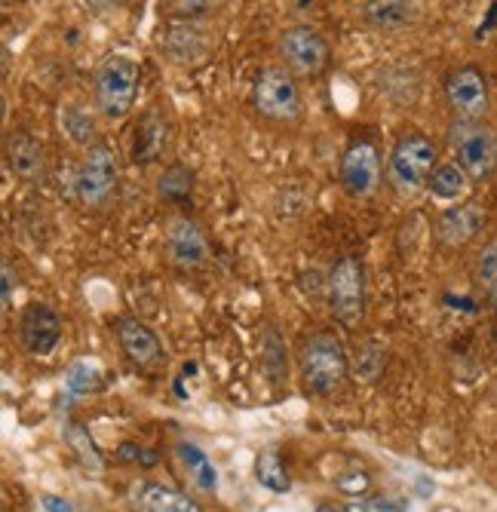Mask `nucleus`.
Masks as SVG:
<instances>
[{
  "label": "nucleus",
  "mask_w": 497,
  "mask_h": 512,
  "mask_svg": "<svg viewBox=\"0 0 497 512\" xmlns=\"http://www.w3.org/2000/svg\"><path fill=\"white\" fill-rule=\"evenodd\" d=\"M445 102L458 120H485L491 108L488 80L476 65H461L445 77Z\"/></svg>",
  "instance_id": "10"
},
{
  "label": "nucleus",
  "mask_w": 497,
  "mask_h": 512,
  "mask_svg": "<svg viewBox=\"0 0 497 512\" xmlns=\"http://www.w3.org/2000/svg\"><path fill=\"white\" fill-rule=\"evenodd\" d=\"M19 338L31 356H50L62 341V316L50 304L31 301L19 316Z\"/></svg>",
  "instance_id": "12"
},
{
  "label": "nucleus",
  "mask_w": 497,
  "mask_h": 512,
  "mask_svg": "<svg viewBox=\"0 0 497 512\" xmlns=\"http://www.w3.org/2000/svg\"><path fill=\"white\" fill-rule=\"evenodd\" d=\"M316 512H344V509H338L335 503H320V506H316Z\"/></svg>",
  "instance_id": "37"
},
{
  "label": "nucleus",
  "mask_w": 497,
  "mask_h": 512,
  "mask_svg": "<svg viewBox=\"0 0 497 512\" xmlns=\"http://www.w3.org/2000/svg\"><path fill=\"white\" fill-rule=\"evenodd\" d=\"M65 442L71 445V451L86 463V467L93 470H102V457H99V448L89 439V433H83L80 427H65Z\"/></svg>",
  "instance_id": "28"
},
{
  "label": "nucleus",
  "mask_w": 497,
  "mask_h": 512,
  "mask_svg": "<svg viewBox=\"0 0 497 512\" xmlns=\"http://www.w3.org/2000/svg\"><path fill=\"white\" fill-rule=\"evenodd\" d=\"M139 454H142V448L139 445H132V442H123L120 445V460H126V463H139Z\"/></svg>",
  "instance_id": "34"
},
{
  "label": "nucleus",
  "mask_w": 497,
  "mask_h": 512,
  "mask_svg": "<svg viewBox=\"0 0 497 512\" xmlns=\"http://www.w3.org/2000/svg\"><path fill=\"white\" fill-rule=\"evenodd\" d=\"M329 307L332 316L347 329L366 319V267L356 255L335 261L329 273Z\"/></svg>",
  "instance_id": "7"
},
{
  "label": "nucleus",
  "mask_w": 497,
  "mask_h": 512,
  "mask_svg": "<svg viewBox=\"0 0 497 512\" xmlns=\"http://www.w3.org/2000/svg\"><path fill=\"white\" fill-rule=\"evenodd\" d=\"M482 224H485L482 209L473 206V203H464V206H451V209H445L439 215L436 234H439V240L445 246H464V243H470L479 234Z\"/></svg>",
  "instance_id": "17"
},
{
  "label": "nucleus",
  "mask_w": 497,
  "mask_h": 512,
  "mask_svg": "<svg viewBox=\"0 0 497 512\" xmlns=\"http://www.w3.org/2000/svg\"><path fill=\"white\" fill-rule=\"evenodd\" d=\"M135 506L142 512H203L200 503H194L188 494L175 491V488H166V485H157V482H145L135 494Z\"/></svg>",
  "instance_id": "19"
},
{
  "label": "nucleus",
  "mask_w": 497,
  "mask_h": 512,
  "mask_svg": "<svg viewBox=\"0 0 497 512\" xmlns=\"http://www.w3.org/2000/svg\"><path fill=\"white\" fill-rule=\"evenodd\" d=\"M476 273H479V283L485 289V298H488L491 310L497 313V243H491V246L482 249L479 264H476Z\"/></svg>",
  "instance_id": "26"
},
{
  "label": "nucleus",
  "mask_w": 497,
  "mask_h": 512,
  "mask_svg": "<svg viewBox=\"0 0 497 512\" xmlns=\"http://www.w3.org/2000/svg\"><path fill=\"white\" fill-rule=\"evenodd\" d=\"M344 512H375V506L366 503V500H359V497H353V503H347Z\"/></svg>",
  "instance_id": "35"
},
{
  "label": "nucleus",
  "mask_w": 497,
  "mask_h": 512,
  "mask_svg": "<svg viewBox=\"0 0 497 512\" xmlns=\"http://www.w3.org/2000/svg\"><path fill=\"white\" fill-rule=\"evenodd\" d=\"M139 463L142 467H157V451H151V448H142V454H139Z\"/></svg>",
  "instance_id": "36"
},
{
  "label": "nucleus",
  "mask_w": 497,
  "mask_h": 512,
  "mask_svg": "<svg viewBox=\"0 0 497 512\" xmlns=\"http://www.w3.org/2000/svg\"><path fill=\"white\" fill-rule=\"evenodd\" d=\"M209 7V0H169V13L178 16V19H194V16H203Z\"/></svg>",
  "instance_id": "30"
},
{
  "label": "nucleus",
  "mask_w": 497,
  "mask_h": 512,
  "mask_svg": "<svg viewBox=\"0 0 497 512\" xmlns=\"http://www.w3.org/2000/svg\"><path fill=\"white\" fill-rule=\"evenodd\" d=\"M139 80H142L139 62H132L129 56L114 53V56L102 59V65L96 68V77H93L99 111L108 120H123L132 111L135 96H139Z\"/></svg>",
  "instance_id": "4"
},
{
  "label": "nucleus",
  "mask_w": 497,
  "mask_h": 512,
  "mask_svg": "<svg viewBox=\"0 0 497 512\" xmlns=\"http://www.w3.org/2000/svg\"><path fill=\"white\" fill-rule=\"evenodd\" d=\"M341 188L353 200H372L381 188V151L369 138L353 142L341 157Z\"/></svg>",
  "instance_id": "9"
},
{
  "label": "nucleus",
  "mask_w": 497,
  "mask_h": 512,
  "mask_svg": "<svg viewBox=\"0 0 497 512\" xmlns=\"http://www.w3.org/2000/svg\"><path fill=\"white\" fill-rule=\"evenodd\" d=\"M335 488L347 497H363L372 488V476L366 470H350V473H341L335 479Z\"/></svg>",
  "instance_id": "29"
},
{
  "label": "nucleus",
  "mask_w": 497,
  "mask_h": 512,
  "mask_svg": "<svg viewBox=\"0 0 497 512\" xmlns=\"http://www.w3.org/2000/svg\"><path fill=\"white\" fill-rule=\"evenodd\" d=\"M255 479H258L261 488L274 491V494H286V491L292 488L289 473H286V467H283V460H280V454H274V451H267V454H261V457L255 460Z\"/></svg>",
  "instance_id": "25"
},
{
  "label": "nucleus",
  "mask_w": 497,
  "mask_h": 512,
  "mask_svg": "<svg viewBox=\"0 0 497 512\" xmlns=\"http://www.w3.org/2000/svg\"><path fill=\"white\" fill-rule=\"evenodd\" d=\"M166 255H169V264L178 270H200L209 261L206 230L188 215L172 218L166 224Z\"/></svg>",
  "instance_id": "11"
},
{
  "label": "nucleus",
  "mask_w": 497,
  "mask_h": 512,
  "mask_svg": "<svg viewBox=\"0 0 497 512\" xmlns=\"http://www.w3.org/2000/svg\"><path fill=\"white\" fill-rule=\"evenodd\" d=\"M89 7H93L99 16H105V13H114L117 7H123V0H86Z\"/></svg>",
  "instance_id": "32"
},
{
  "label": "nucleus",
  "mask_w": 497,
  "mask_h": 512,
  "mask_svg": "<svg viewBox=\"0 0 497 512\" xmlns=\"http://www.w3.org/2000/svg\"><path fill=\"white\" fill-rule=\"evenodd\" d=\"M178 460H182V467L188 470V476L197 482V488H203L206 494H215L218 488V473L212 467V460L194 445V442H178Z\"/></svg>",
  "instance_id": "21"
},
{
  "label": "nucleus",
  "mask_w": 497,
  "mask_h": 512,
  "mask_svg": "<svg viewBox=\"0 0 497 512\" xmlns=\"http://www.w3.org/2000/svg\"><path fill=\"white\" fill-rule=\"evenodd\" d=\"M363 19L375 31H402L421 19L415 0H363Z\"/></svg>",
  "instance_id": "16"
},
{
  "label": "nucleus",
  "mask_w": 497,
  "mask_h": 512,
  "mask_svg": "<svg viewBox=\"0 0 497 512\" xmlns=\"http://www.w3.org/2000/svg\"><path fill=\"white\" fill-rule=\"evenodd\" d=\"M261 365L270 375V381L283 384V378H286V341L280 338L277 329H270V325L261 332Z\"/></svg>",
  "instance_id": "23"
},
{
  "label": "nucleus",
  "mask_w": 497,
  "mask_h": 512,
  "mask_svg": "<svg viewBox=\"0 0 497 512\" xmlns=\"http://www.w3.org/2000/svg\"><path fill=\"white\" fill-rule=\"evenodd\" d=\"M470 184H473V181L467 178V172H464L458 163H439L436 172L430 175L427 191H430L436 200H461Z\"/></svg>",
  "instance_id": "22"
},
{
  "label": "nucleus",
  "mask_w": 497,
  "mask_h": 512,
  "mask_svg": "<svg viewBox=\"0 0 497 512\" xmlns=\"http://www.w3.org/2000/svg\"><path fill=\"white\" fill-rule=\"evenodd\" d=\"M43 509H47V512H74L71 503L62 500V497H43Z\"/></svg>",
  "instance_id": "33"
},
{
  "label": "nucleus",
  "mask_w": 497,
  "mask_h": 512,
  "mask_svg": "<svg viewBox=\"0 0 497 512\" xmlns=\"http://www.w3.org/2000/svg\"><path fill=\"white\" fill-rule=\"evenodd\" d=\"M172 142V126L166 120V114L160 108H148L139 123H135V142H132V160L151 166L157 163Z\"/></svg>",
  "instance_id": "14"
},
{
  "label": "nucleus",
  "mask_w": 497,
  "mask_h": 512,
  "mask_svg": "<svg viewBox=\"0 0 497 512\" xmlns=\"http://www.w3.org/2000/svg\"><path fill=\"white\" fill-rule=\"evenodd\" d=\"M194 169H188L185 163H169L160 178H157V194L166 200V203H175V206H182V203H191L194 197Z\"/></svg>",
  "instance_id": "20"
},
{
  "label": "nucleus",
  "mask_w": 497,
  "mask_h": 512,
  "mask_svg": "<svg viewBox=\"0 0 497 512\" xmlns=\"http://www.w3.org/2000/svg\"><path fill=\"white\" fill-rule=\"evenodd\" d=\"M350 371L347 350L338 335L316 332L301 347V381L313 396H332Z\"/></svg>",
  "instance_id": "2"
},
{
  "label": "nucleus",
  "mask_w": 497,
  "mask_h": 512,
  "mask_svg": "<svg viewBox=\"0 0 497 512\" xmlns=\"http://www.w3.org/2000/svg\"><path fill=\"white\" fill-rule=\"evenodd\" d=\"M455 163L473 184H485L497 175V132L485 120H455L448 129Z\"/></svg>",
  "instance_id": "3"
},
{
  "label": "nucleus",
  "mask_w": 497,
  "mask_h": 512,
  "mask_svg": "<svg viewBox=\"0 0 497 512\" xmlns=\"http://www.w3.org/2000/svg\"><path fill=\"white\" fill-rule=\"evenodd\" d=\"M62 132L71 138L74 145H80V148H93L96 145V135H99L96 120L89 117L83 108H77V105L62 108Z\"/></svg>",
  "instance_id": "24"
},
{
  "label": "nucleus",
  "mask_w": 497,
  "mask_h": 512,
  "mask_svg": "<svg viewBox=\"0 0 497 512\" xmlns=\"http://www.w3.org/2000/svg\"><path fill=\"white\" fill-rule=\"evenodd\" d=\"M120 188V160L117 151L105 142H96L86 148V157L77 166L74 175V194L77 203L86 209H105Z\"/></svg>",
  "instance_id": "5"
},
{
  "label": "nucleus",
  "mask_w": 497,
  "mask_h": 512,
  "mask_svg": "<svg viewBox=\"0 0 497 512\" xmlns=\"http://www.w3.org/2000/svg\"><path fill=\"white\" fill-rule=\"evenodd\" d=\"M252 102L255 111L270 120V123H283L292 126L301 120L304 114V102H301V89L295 83V74L289 68H264L255 77L252 86Z\"/></svg>",
  "instance_id": "6"
},
{
  "label": "nucleus",
  "mask_w": 497,
  "mask_h": 512,
  "mask_svg": "<svg viewBox=\"0 0 497 512\" xmlns=\"http://www.w3.org/2000/svg\"><path fill=\"white\" fill-rule=\"evenodd\" d=\"M280 56L286 68L301 77H320L332 62L329 40L310 25H292L280 34Z\"/></svg>",
  "instance_id": "8"
},
{
  "label": "nucleus",
  "mask_w": 497,
  "mask_h": 512,
  "mask_svg": "<svg viewBox=\"0 0 497 512\" xmlns=\"http://www.w3.org/2000/svg\"><path fill=\"white\" fill-rule=\"evenodd\" d=\"M436 166H439V145L424 132H409L399 138L387 157V178L402 197H415L430 184Z\"/></svg>",
  "instance_id": "1"
},
{
  "label": "nucleus",
  "mask_w": 497,
  "mask_h": 512,
  "mask_svg": "<svg viewBox=\"0 0 497 512\" xmlns=\"http://www.w3.org/2000/svg\"><path fill=\"white\" fill-rule=\"evenodd\" d=\"M120 350L126 353V359L139 368H154L157 362H163V344L157 338V332L151 325H145L142 319L135 316H123L114 325Z\"/></svg>",
  "instance_id": "13"
},
{
  "label": "nucleus",
  "mask_w": 497,
  "mask_h": 512,
  "mask_svg": "<svg viewBox=\"0 0 497 512\" xmlns=\"http://www.w3.org/2000/svg\"><path fill=\"white\" fill-rule=\"evenodd\" d=\"M13 304V264L4 261V307Z\"/></svg>",
  "instance_id": "31"
},
{
  "label": "nucleus",
  "mask_w": 497,
  "mask_h": 512,
  "mask_svg": "<svg viewBox=\"0 0 497 512\" xmlns=\"http://www.w3.org/2000/svg\"><path fill=\"white\" fill-rule=\"evenodd\" d=\"M99 387H102V378H99V368L96 365H89V362L71 365V371H68V390L71 393L89 396V393H96Z\"/></svg>",
  "instance_id": "27"
},
{
  "label": "nucleus",
  "mask_w": 497,
  "mask_h": 512,
  "mask_svg": "<svg viewBox=\"0 0 497 512\" xmlns=\"http://www.w3.org/2000/svg\"><path fill=\"white\" fill-rule=\"evenodd\" d=\"M7 166L16 178L22 181H37L47 172V154H43V145L25 129L10 132L7 138Z\"/></svg>",
  "instance_id": "15"
},
{
  "label": "nucleus",
  "mask_w": 497,
  "mask_h": 512,
  "mask_svg": "<svg viewBox=\"0 0 497 512\" xmlns=\"http://www.w3.org/2000/svg\"><path fill=\"white\" fill-rule=\"evenodd\" d=\"M206 50H209L206 34L191 22L172 25L166 34V53L175 59V65H194L206 56Z\"/></svg>",
  "instance_id": "18"
}]
</instances>
